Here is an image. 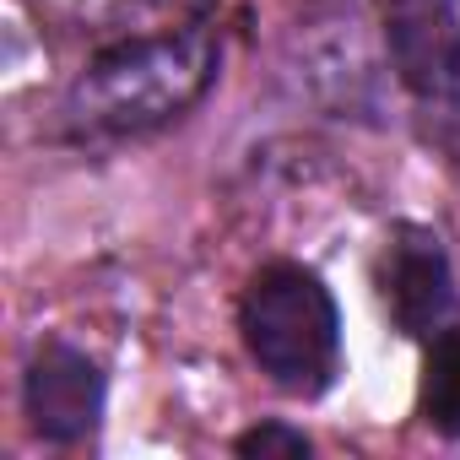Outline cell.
<instances>
[{
  "mask_svg": "<svg viewBox=\"0 0 460 460\" xmlns=\"http://www.w3.org/2000/svg\"><path fill=\"white\" fill-rule=\"evenodd\" d=\"M417 406L428 417V428L460 438V331H438L428 358H422V390Z\"/></svg>",
  "mask_w": 460,
  "mask_h": 460,
  "instance_id": "6",
  "label": "cell"
},
{
  "mask_svg": "<svg viewBox=\"0 0 460 460\" xmlns=\"http://www.w3.org/2000/svg\"><path fill=\"white\" fill-rule=\"evenodd\" d=\"M28 417L44 438L71 444L87 438L103 417V374L76 347H44L28 368Z\"/></svg>",
  "mask_w": 460,
  "mask_h": 460,
  "instance_id": "5",
  "label": "cell"
},
{
  "mask_svg": "<svg viewBox=\"0 0 460 460\" xmlns=\"http://www.w3.org/2000/svg\"><path fill=\"white\" fill-rule=\"evenodd\" d=\"M211 71V49L200 39H163V44H125L114 55H103L87 82L82 98L93 109V119L103 125H146L173 114L179 103H190L200 93Z\"/></svg>",
  "mask_w": 460,
  "mask_h": 460,
  "instance_id": "2",
  "label": "cell"
},
{
  "mask_svg": "<svg viewBox=\"0 0 460 460\" xmlns=\"http://www.w3.org/2000/svg\"><path fill=\"white\" fill-rule=\"evenodd\" d=\"M239 455L244 460H304L309 455V438L288 422H266V428H250L239 438Z\"/></svg>",
  "mask_w": 460,
  "mask_h": 460,
  "instance_id": "7",
  "label": "cell"
},
{
  "mask_svg": "<svg viewBox=\"0 0 460 460\" xmlns=\"http://www.w3.org/2000/svg\"><path fill=\"white\" fill-rule=\"evenodd\" d=\"M239 331L282 390H320L336 368L341 320L325 282L304 266H266L239 304Z\"/></svg>",
  "mask_w": 460,
  "mask_h": 460,
  "instance_id": "1",
  "label": "cell"
},
{
  "mask_svg": "<svg viewBox=\"0 0 460 460\" xmlns=\"http://www.w3.org/2000/svg\"><path fill=\"white\" fill-rule=\"evenodd\" d=\"M379 282H385V304L406 336H438L444 320L455 314L449 261L428 227H395Z\"/></svg>",
  "mask_w": 460,
  "mask_h": 460,
  "instance_id": "3",
  "label": "cell"
},
{
  "mask_svg": "<svg viewBox=\"0 0 460 460\" xmlns=\"http://www.w3.org/2000/svg\"><path fill=\"white\" fill-rule=\"evenodd\" d=\"M385 39L411 93L444 98L460 87V28L449 0H385Z\"/></svg>",
  "mask_w": 460,
  "mask_h": 460,
  "instance_id": "4",
  "label": "cell"
}]
</instances>
